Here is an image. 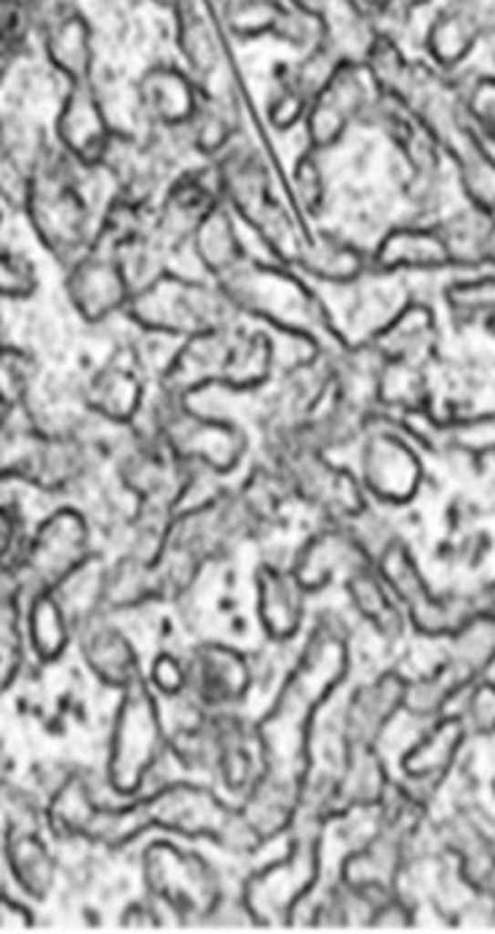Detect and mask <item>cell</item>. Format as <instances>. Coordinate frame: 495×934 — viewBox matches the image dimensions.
I'll return each instance as SVG.
<instances>
[{
    "mask_svg": "<svg viewBox=\"0 0 495 934\" xmlns=\"http://www.w3.org/2000/svg\"><path fill=\"white\" fill-rule=\"evenodd\" d=\"M59 131L65 144L84 161H96L104 151L105 125L95 101L85 91H75L68 98Z\"/></svg>",
    "mask_w": 495,
    "mask_h": 934,
    "instance_id": "cell-1",
    "label": "cell"
},
{
    "mask_svg": "<svg viewBox=\"0 0 495 934\" xmlns=\"http://www.w3.org/2000/svg\"><path fill=\"white\" fill-rule=\"evenodd\" d=\"M190 861L167 848L153 847L146 855L145 867L154 888L175 903L193 908L201 905L203 888Z\"/></svg>",
    "mask_w": 495,
    "mask_h": 934,
    "instance_id": "cell-2",
    "label": "cell"
},
{
    "mask_svg": "<svg viewBox=\"0 0 495 934\" xmlns=\"http://www.w3.org/2000/svg\"><path fill=\"white\" fill-rule=\"evenodd\" d=\"M6 857L18 882L30 895L42 897L51 882V863L36 833L15 822L6 831Z\"/></svg>",
    "mask_w": 495,
    "mask_h": 934,
    "instance_id": "cell-3",
    "label": "cell"
},
{
    "mask_svg": "<svg viewBox=\"0 0 495 934\" xmlns=\"http://www.w3.org/2000/svg\"><path fill=\"white\" fill-rule=\"evenodd\" d=\"M142 96L148 106L166 121L181 120L192 109V93L188 83L170 69L149 73L143 80Z\"/></svg>",
    "mask_w": 495,
    "mask_h": 934,
    "instance_id": "cell-4",
    "label": "cell"
},
{
    "mask_svg": "<svg viewBox=\"0 0 495 934\" xmlns=\"http://www.w3.org/2000/svg\"><path fill=\"white\" fill-rule=\"evenodd\" d=\"M49 47L53 58L74 77L84 74L88 65L87 32L77 16L58 18L50 29Z\"/></svg>",
    "mask_w": 495,
    "mask_h": 934,
    "instance_id": "cell-5",
    "label": "cell"
},
{
    "mask_svg": "<svg viewBox=\"0 0 495 934\" xmlns=\"http://www.w3.org/2000/svg\"><path fill=\"white\" fill-rule=\"evenodd\" d=\"M270 4L233 3L227 15L233 29L240 33H255L270 26L273 18Z\"/></svg>",
    "mask_w": 495,
    "mask_h": 934,
    "instance_id": "cell-6",
    "label": "cell"
},
{
    "mask_svg": "<svg viewBox=\"0 0 495 934\" xmlns=\"http://www.w3.org/2000/svg\"><path fill=\"white\" fill-rule=\"evenodd\" d=\"M26 10L18 3L1 5V47L10 48L16 43L26 28Z\"/></svg>",
    "mask_w": 495,
    "mask_h": 934,
    "instance_id": "cell-7",
    "label": "cell"
},
{
    "mask_svg": "<svg viewBox=\"0 0 495 934\" xmlns=\"http://www.w3.org/2000/svg\"><path fill=\"white\" fill-rule=\"evenodd\" d=\"M2 274H6V278H2V283L6 281V288L9 293H24L30 287L31 275L28 266L19 259L7 256L2 260Z\"/></svg>",
    "mask_w": 495,
    "mask_h": 934,
    "instance_id": "cell-8",
    "label": "cell"
},
{
    "mask_svg": "<svg viewBox=\"0 0 495 934\" xmlns=\"http://www.w3.org/2000/svg\"><path fill=\"white\" fill-rule=\"evenodd\" d=\"M1 926L29 925L30 917L19 905L3 898L1 907Z\"/></svg>",
    "mask_w": 495,
    "mask_h": 934,
    "instance_id": "cell-9",
    "label": "cell"
}]
</instances>
